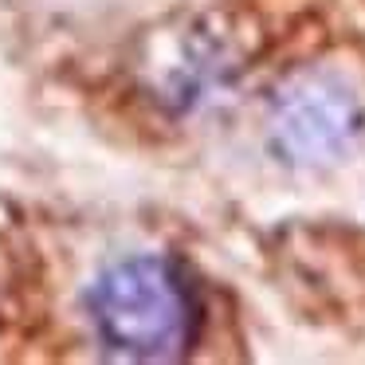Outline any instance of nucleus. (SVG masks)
<instances>
[{
    "label": "nucleus",
    "mask_w": 365,
    "mask_h": 365,
    "mask_svg": "<svg viewBox=\"0 0 365 365\" xmlns=\"http://www.w3.org/2000/svg\"><path fill=\"white\" fill-rule=\"evenodd\" d=\"M232 48L212 24L192 20L177 32H153L145 40V51L138 59L145 91L153 103L169 110H189L205 98V91L216 79L228 75Z\"/></svg>",
    "instance_id": "nucleus-3"
},
{
    "label": "nucleus",
    "mask_w": 365,
    "mask_h": 365,
    "mask_svg": "<svg viewBox=\"0 0 365 365\" xmlns=\"http://www.w3.org/2000/svg\"><path fill=\"white\" fill-rule=\"evenodd\" d=\"M91 322L110 354L134 361H177L192 349L200 302L169 255H126L95 279Z\"/></svg>",
    "instance_id": "nucleus-1"
},
{
    "label": "nucleus",
    "mask_w": 365,
    "mask_h": 365,
    "mask_svg": "<svg viewBox=\"0 0 365 365\" xmlns=\"http://www.w3.org/2000/svg\"><path fill=\"white\" fill-rule=\"evenodd\" d=\"M365 126L357 91L334 71H299L275 91L267 110V138L279 161L318 169L338 161Z\"/></svg>",
    "instance_id": "nucleus-2"
}]
</instances>
